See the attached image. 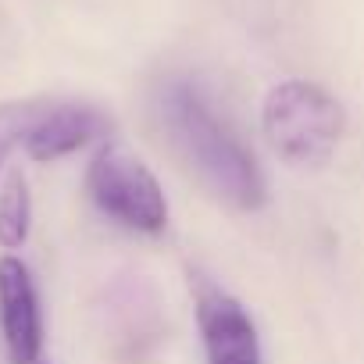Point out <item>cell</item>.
<instances>
[{
  "mask_svg": "<svg viewBox=\"0 0 364 364\" xmlns=\"http://www.w3.org/2000/svg\"><path fill=\"white\" fill-rule=\"evenodd\" d=\"M157 118L171 150L197 182L232 211H261L268 204V178L254 150L232 132L190 79H168L157 90Z\"/></svg>",
  "mask_w": 364,
  "mask_h": 364,
  "instance_id": "1",
  "label": "cell"
},
{
  "mask_svg": "<svg viewBox=\"0 0 364 364\" xmlns=\"http://www.w3.org/2000/svg\"><path fill=\"white\" fill-rule=\"evenodd\" d=\"M261 132L279 161L293 168H325L346 136V111L325 86L282 79L264 93Z\"/></svg>",
  "mask_w": 364,
  "mask_h": 364,
  "instance_id": "2",
  "label": "cell"
},
{
  "mask_svg": "<svg viewBox=\"0 0 364 364\" xmlns=\"http://www.w3.org/2000/svg\"><path fill=\"white\" fill-rule=\"evenodd\" d=\"M86 193L114 225L143 236L168 229V197L157 175L122 143H104L86 168Z\"/></svg>",
  "mask_w": 364,
  "mask_h": 364,
  "instance_id": "3",
  "label": "cell"
},
{
  "mask_svg": "<svg viewBox=\"0 0 364 364\" xmlns=\"http://www.w3.org/2000/svg\"><path fill=\"white\" fill-rule=\"evenodd\" d=\"M0 339L11 364H36L43 353L40 293L18 254H0Z\"/></svg>",
  "mask_w": 364,
  "mask_h": 364,
  "instance_id": "4",
  "label": "cell"
},
{
  "mask_svg": "<svg viewBox=\"0 0 364 364\" xmlns=\"http://www.w3.org/2000/svg\"><path fill=\"white\" fill-rule=\"evenodd\" d=\"M197 325L208 364H261L257 325L247 307L225 289L211 282L197 286Z\"/></svg>",
  "mask_w": 364,
  "mask_h": 364,
  "instance_id": "5",
  "label": "cell"
},
{
  "mask_svg": "<svg viewBox=\"0 0 364 364\" xmlns=\"http://www.w3.org/2000/svg\"><path fill=\"white\" fill-rule=\"evenodd\" d=\"M111 132V118L90 104H50L43 100L22 150L36 164H54L72 157L75 150L104 139Z\"/></svg>",
  "mask_w": 364,
  "mask_h": 364,
  "instance_id": "6",
  "label": "cell"
},
{
  "mask_svg": "<svg viewBox=\"0 0 364 364\" xmlns=\"http://www.w3.org/2000/svg\"><path fill=\"white\" fill-rule=\"evenodd\" d=\"M33 232V193L22 168H11L0 178V250L15 254L29 243Z\"/></svg>",
  "mask_w": 364,
  "mask_h": 364,
  "instance_id": "7",
  "label": "cell"
},
{
  "mask_svg": "<svg viewBox=\"0 0 364 364\" xmlns=\"http://www.w3.org/2000/svg\"><path fill=\"white\" fill-rule=\"evenodd\" d=\"M40 107H43V100H8V104H0V175H4L8 157L26 143Z\"/></svg>",
  "mask_w": 364,
  "mask_h": 364,
  "instance_id": "8",
  "label": "cell"
},
{
  "mask_svg": "<svg viewBox=\"0 0 364 364\" xmlns=\"http://www.w3.org/2000/svg\"><path fill=\"white\" fill-rule=\"evenodd\" d=\"M36 364H47V360H36Z\"/></svg>",
  "mask_w": 364,
  "mask_h": 364,
  "instance_id": "9",
  "label": "cell"
}]
</instances>
